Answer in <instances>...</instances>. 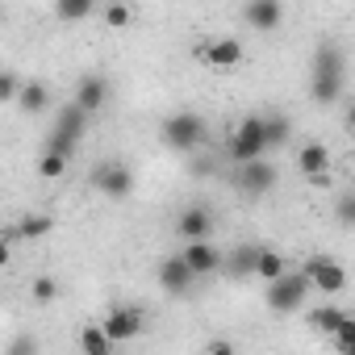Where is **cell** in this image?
Here are the masks:
<instances>
[{
    "label": "cell",
    "mask_w": 355,
    "mask_h": 355,
    "mask_svg": "<svg viewBox=\"0 0 355 355\" xmlns=\"http://www.w3.org/2000/svg\"><path fill=\"white\" fill-rule=\"evenodd\" d=\"M205 351H209V355H230V351H234V343H230V338H214Z\"/></svg>",
    "instance_id": "cell-32"
},
{
    "label": "cell",
    "mask_w": 355,
    "mask_h": 355,
    "mask_svg": "<svg viewBox=\"0 0 355 355\" xmlns=\"http://www.w3.org/2000/svg\"><path fill=\"white\" fill-rule=\"evenodd\" d=\"M134 17H138V9L130 5V0H109V5L101 9L105 30H130V26H134Z\"/></svg>",
    "instance_id": "cell-18"
},
{
    "label": "cell",
    "mask_w": 355,
    "mask_h": 355,
    "mask_svg": "<svg viewBox=\"0 0 355 355\" xmlns=\"http://www.w3.org/2000/svg\"><path fill=\"white\" fill-rule=\"evenodd\" d=\"M30 351H38V343H34V338H17L5 355H30Z\"/></svg>",
    "instance_id": "cell-31"
},
{
    "label": "cell",
    "mask_w": 355,
    "mask_h": 355,
    "mask_svg": "<svg viewBox=\"0 0 355 355\" xmlns=\"http://www.w3.org/2000/svg\"><path fill=\"white\" fill-rule=\"evenodd\" d=\"M92 9H96V0H55V13H59V21H67V26L84 21Z\"/></svg>",
    "instance_id": "cell-26"
},
{
    "label": "cell",
    "mask_w": 355,
    "mask_h": 355,
    "mask_svg": "<svg viewBox=\"0 0 355 355\" xmlns=\"http://www.w3.org/2000/svg\"><path fill=\"white\" fill-rule=\"evenodd\" d=\"M297 167H301L305 180H313V175L330 171V150H326L322 142H305V146L297 150Z\"/></svg>",
    "instance_id": "cell-15"
},
{
    "label": "cell",
    "mask_w": 355,
    "mask_h": 355,
    "mask_svg": "<svg viewBox=\"0 0 355 355\" xmlns=\"http://www.w3.org/2000/svg\"><path fill=\"white\" fill-rule=\"evenodd\" d=\"M175 230L184 234V243H189V239H209V234H214V218H209V209L193 205V209H184V214H180Z\"/></svg>",
    "instance_id": "cell-16"
},
{
    "label": "cell",
    "mask_w": 355,
    "mask_h": 355,
    "mask_svg": "<svg viewBox=\"0 0 355 355\" xmlns=\"http://www.w3.org/2000/svg\"><path fill=\"white\" fill-rule=\"evenodd\" d=\"M76 105L88 109V113H101V109L109 105V84H105V76H80V84H76Z\"/></svg>",
    "instance_id": "cell-14"
},
{
    "label": "cell",
    "mask_w": 355,
    "mask_h": 355,
    "mask_svg": "<svg viewBox=\"0 0 355 355\" xmlns=\"http://www.w3.org/2000/svg\"><path fill=\"white\" fill-rule=\"evenodd\" d=\"M347 130H351V138H355V105L347 109Z\"/></svg>",
    "instance_id": "cell-33"
},
{
    "label": "cell",
    "mask_w": 355,
    "mask_h": 355,
    "mask_svg": "<svg viewBox=\"0 0 355 355\" xmlns=\"http://www.w3.org/2000/svg\"><path fill=\"white\" fill-rule=\"evenodd\" d=\"M88 109H80L76 101L59 113V125H55V134H51V146H59V150H76V142H80V134H84V125H88Z\"/></svg>",
    "instance_id": "cell-9"
},
{
    "label": "cell",
    "mask_w": 355,
    "mask_h": 355,
    "mask_svg": "<svg viewBox=\"0 0 355 355\" xmlns=\"http://www.w3.org/2000/svg\"><path fill=\"white\" fill-rule=\"evenodd\" d=\"M305 276H309V284H313L318 293H326V297H334V293L347 288V268H343L338 259H330V255H309V259H305Z\"/></svg>",
    "instance_id": "cell-5"
},
{
    "label": "cell",
    "mask_w": 355,
    "mask_h": 355,
    "mask_svg": "<svg viewBox=\"0 0 355 355\" xmlns=\"http://www.w3.org/2000/svg\"><path fill=\"white\" fill-rule=\"evenodd\" d=\"M255 259H259V247H247V243H243V247H234V251L226 255V268H230V276L243 280V276H255Z\"/></svg>",
    "instance_id": "cell-20"
},
{
    "label": "cell",
    "mask_w": 355,
    "mask_h": 355,
    "mask_svg": "<svg viewBox=\"0 0 355 355\" xmlns=\"http://www.w3.org/2000/svg\"><path fill=\"white\" fill-rule=\"evenodd\" d=\"M343 318H347V313H343L338 305H322V309H309V326H313L318 334H326V338H330V334L343 326Z\"/></svg>",
    "instance_id": "cell-24"
},
{
    "label": "cell",
    "mask_w": 355,
    "mask_h": 355,
    "mask_svg": "<svg viewBox=\"0 0 355 355\" xmlns=\"http://www.w3.org/2000/svg\"><path fill=\"white\" fill-rule=\"evenodd\" d=\"M243 21H247L251 30H259V34H272V30H280V21H284V5H280V0H247Z\"/></svg>",
    "instance_id": "cell-13"
},
{
    "label": "cell",
    "mask_w": 355,
    "mask_h": 355,
    "mask_svg": "<svg viewBox=\"0 0 355 355\" xmlns=\"http://www.w3.org/2000/svg\"><path fill=\"white\" fill-rule=\"evenodd\" d=\"M259 155H268V117L247 113V117H239V125L230 130V159H234V163H251V159H259Z\"/></svg>",
    "instance_id": "cell-2"
},
{
    "label": "cell",
    "mask_w": 355,
    "mask_h": 355,
    "mask_svg": "<svg viewBox=\"0 0 355 355\" xmlns=\"http://www.w3.org/2000/svg\"><path fill=\"white\" fill-rule=\"evenodd\" d=\"M21 80H17V71H5V76H0V101H17L21 96Z\"/></svg>",
    "instance_id": "cell-30"
},
{
    "label": "cell",
    "mask_w": 355,
    "mask_h": 355,
    "mask_svg": "<svg viewBox=\"0 0 355 355\" xmlns=\"http://www.w3.org/2000/svg\"><path fill=\"white\" fill-rule=\"evenodd\" d=\"M51 230H55V218H51V214H26V218L17 222V239H30V243H34V239H46Z\"/></svg>",
    "instance_id": "cell-22"
},
{
    "label": "cell",
    "mask_w": 355,
    "mask_h": 355,
    "mask_svg": "<svg viewBox=\"0 0 355 355\" xmlns=\"http://www.w3.org/2000/svg\"><path fill=\"white\" fill-rule=\"evenodd\" d=\"M55 297H59V284H55L51 276H34V301H38V305H51Z\"/></svg>",
    "instance_id": "cell-29"
},
{
    "label": "cell",
    "mask_w": 355,
    "mask_h": 355,
    "mask_svg": "<svg viewBox=\"0 0 355 355\" xmlns=\"http://www.w3.org/2000/svg\"><path fill=\"white\" fill-rule=\"evenodd\" d=\"M309 288H313V284H309L305 268H301V272H284V276L268 280V293H263V301H268V309H272V313H297V309L305 305Z\"/></svg>",
    "instance_id": "cell-3"
},
{
    "label": "cell",
    "mask_w": 355,
    "mask_h": 355,
    "mask_svg": "<svg viewBox=\"0 0 355 355\" xmlns=\"http://www.w3.org/2000/svg\"><path fill=\"white\" fill-rule=\"evenodd\" d=\"M159 284H163L171 297H184V293L197 284V272L189 268V259H184V255H167V259L159 263Z\"/></svg>",
    "instance_id": "cell-10"
},
{
    "label": "cell",
    "mask_w": 355,
    "mask_h": 355,
    "mask_svg": "<svg viewBox=\"0 0 355 355\" xmlns=\"http://www.w3.org/2000/svg\"><path fill=\"white\" fill-rule=\"evenodd\" d=\"M159 138L171 146V150H197L205 142V117L201 113H171L163 125H159Z\"/></svg>",
    "instance_id": "cell-4"
},
{
    "label": "cell",
    "mask_w": 355,
    "mask_h": 355,
    "mask_svg": "<svg viewBox=\"0 0 355 355\" xmlns=\"http://www.w3.org/2000/svg\"><path fill=\"white\" fill-rule=\"evenodd\" d=\"M284 272H288L284 255H280V251H272V247H259V259H255V276H259V280H276V276H284Z\"/></svg>",
    "instance_id": "cell-23"
},
{
    "label": "cell",
    "mask_w": 355,
    "mask_h": 355,
    "mask_svg": "<svg viewBox=\"0 0 355 355\" xmlns=\"http://www.w3.org/2000/svg\"><path fill=\"white\" fill-rule=\"evenodd\" d=\"M101 322H105V330L113 334V343H130V338L142 330V309H138V305H113Z\"/></svg>",
    "instance_id": "cell-12"
},
{
    "label": "cell",
    "mask_w": 355,
    "mask_h": 355,
    "mask_svg": "<svg viewBox=\"0 0 355 355\" xmlns=\"http://www.w3.org/2000/svg\"><path fill=\"white\" fill-rule=\"evenodd\" d=\"M197 59H201L205 67L230 71V67H239V63H243V42H239V38H230V34L209 38V42H201V46H197Z\"/></svg>",
    "instance_id": "cell-7"
},
{
    "label": "cell",
    "mask_w": 355,
    "mask_h": 355,
    "mask_svg": "<svg viewBox=\"0 0 355 355\" xmlns=\"http://www.w3.org/2000/svg\"><path fill=\"white\" fill-rule=\"evenodd\" d=\"M343 84H347V59L334 42H322L318 55H313V80H309V96L318 105H334L343 96Z\"/></svg>",
    "instance_id": "cell-1"
},
{
    "label": "cell",
    "mask_w": 355,
    "mask_h": 355,
    "mask_svg": "<svg viewBox=\"0 0 355 355\" xmlns=\"http://www.w3.org/2000/svg\"><path fill=\"white\" fill-rule=\"evenodd\" d=\"M117 343H113V334L105 330V322H88L84 330H80V351L84 355H109Z\"/></svg>",
    "instance_id": "cell-17"
},
{
    "label": "cell",
    "mask_w": 355,
    "mask_h": 355,
    "mask_svg": "<svg viewBox=\"0 0 355 355\" xmlns=\"http://www.w3.org/2000/svg\"><path fill=\"white\" fill-rule=\"evenodd\" d=\"M330 343H334V351H347V355H355V318H343V326L330 334Z\"/></svg>",
    "instance_id": "cell-28"
},
{
    "label": "cell",
    "mask_w": 355,
    "mask_h": 355,
    "mask_svg": "<svg viewBox=\"0 0 355 355\" xmlns=\"http://www.w3.org/2000/svg\"><path fill=\"white\" fill-rule=\"evenodd\" d=\"M180 255L189 259V268H193L197 276H214L218 268H226V255H222V251H218L209 239H189Z\"/></svg>",
    "instance_id": "cell-11"
},
{
    "label": "cell",
    "mask_w": 355,
    "mask_h": 355,
    "mask_svg": "<svg viewBox=\"0 0 355 355\" xmlns=\"http://www.w3.org/2000/svg\"><path fill=\"white\" fill-rule=\"evenodd\" d=\"M288 138H293V121L284 113H268V150L288 146Z\"/></svg>",
    "instance_id": "cell-25"
},
{
    "label": "cell",
    "mask_w": 355,
    "mask_h": 355,
    "mask_svg": "<svg viewBox=\"0 0 355 355\" xmlns=\"http://www.w3.org/2000/svg\"><path fill=\"white\" fill-rule=\"evenodd\" d=\"M92 184H96V193L101 197H109V201H125L130 193H134V171L125 167V163H101L96 171H92Z\"/></svg>",
    "instance_id": "cell-6"
},
{
    "label": "cell",
    "mask_w": 355,
    "mask_h": 355,
    "mask_svg": "<svg viewBox=\"0 0 355 355\" xmlns=\"http://www.w3.org/2000/svg\"><path fill=\"white\" fill-rule=\"evenodd\" d=\"M239 189L247 193V197H263V193H272L276 189V167H272V159H251V163H239Z\"/></svg>",
    "instance_id": "cell-8"
},
{
    "label": "cell",
    "mask_w": 355,
    "mask_h": 355,
    "mask_svg": "<svg viewBox=\"0 0 355 355\" xmlns=\"http://www.w3.org/2000/svg\"><path fill=\"white\" fill-rule=\"evenodd\" d=\"M17 105H21L26 113H46V105H51V88L38 84V80H30V84L21 88V96H17Z\"/></svg>",
    "instance_id": "cell-21"
},
{
    "label": "cell",
    "mask_w": 355,
    "mask_h": 355,
    "mask_svg": "<svg viewBox=\"0 0 355 355\" xmlns=\"http://www.w3.org/2000/svg\"><path fill=\"white\" fill-rule=\"evenodd\" d=\"M334 218H338V226L355 230V189L338 193V201H334Z\"/></svg>",
    "instance_id": "cell-27"
},
{
    "label": "cell",
    "mask_w": 355,
    "mask_h": 355,
    "mask_svg": "<svg viewBox=\"0 0 355 355\" xmlns=\"http://www.w3.org/2000/svg\"><path fill=\"white\" fill-rule=\"evenodd\" d=\"M67 163H71V150L46 146L42 159H38V175H42V180H63V175H67Z\"/></svg>",
    "instance_id": "cell-19"
}]
</instances>
